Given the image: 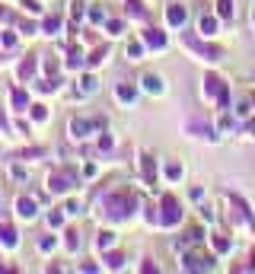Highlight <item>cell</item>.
<instances>
[{"mask_svg": "<svg viewBox=\"0 0 255 274\" xmlns=\"http://www.w3.org/2000/svg\"><path fill=\"white\" fill-rule=\"evenodd\" d=\"M163 207H166V223H172V220L179 217V213H176V201H172V198H166Z\"/></svg>", "mask_w": 255, "mask_h": 274, "instance_id": "1", "label": "cell"}, {"mask_svg": "<svg viewBox=\"0 0 255 274\" xmlns=\"http://www.w3.org/2000/svg\"><path fill=\"white\" fill-rule=\"evenodd\" d=\"M0 239H3L6 245H13V243H16V233H13L10 226H0Z\"/></svg>", "mask_w": 255, "mask_h": 274, "instance_id": "2", "label": "cell"}, {"mask_svg": "<svg viewBox=\"0 0 255 274\" xmlns=\"http://www.w3.org/2000/svg\"><path fill=\"white\" fill-rule=\"evenodd\" d=\"M19 211H23V213H32V201H26V198H23V201H19Z\"/></svg>", "mask_w": 255, "mask_h": 274, "instance_id": "5", "label": "cell"}, {"mask_svg": "<svg viewBox=\"0 0 255 274\" xmlns=\"http://www.w3.org/2000/svg\"><path fill=\"white\" fill-rule=\"evenodd\" d=\"M51 188H55V191H64V188H67V179H64V176H55V179H51Z\"/></svg>", "mask_w": 255, "mask_h": 274, "instance_id": "3", "label": "cell"}, {"mask_svg": "<svg viewBox=\"0 0 255 274\" xmlns=\"http://www.w3.org/2000/svg\"><path fill=\"white\" fill-rule=\"evenodd\" d=\"M220 13H223V16H230V0H220Z\"/></svg>", "mask_w": 255, "mask_h": 274, "instance_id": "6", "label": "cell"}, {"mask_svg": "<svg viewBox=\"0 0 255 274\" xmlns=\"http://www.w3.org/2000/svg\"><path fill=\"white\" fill-rule=\"evenodd\" d=\"M182 16H185V13L179 10V6H172V10H169V19H172V23H182Z\"/></svg>", "mask_w": 255, "mask_h": 274, "instance_id": "4", "label": "cell"}]
</instances>
